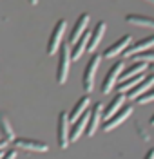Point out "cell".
Here are the masks:
<instances>
[{"label": "cell", "instance_id": "obj_1", "mask_svg": "<svg viewBox=\"0 0 154 159\" xmlns=\"http://www.w3.org/2000/svg\"><path fill=\"white\" fill-rule=\"evenodd\" d=\"M71 43L69 42H62L60 49H58V67H56V83L63 85L69 76V67H71Z\"/></svg>", "mask_w": 154, "mask_h": 159}, {"label": "cell", "instance_id": "obj_2", "mask_svg": "<svg viewBox=\"0 0 154 159\" xmlns=\"http://www.w3.org/2000/svg\"><path fill=\"white\" fill-rule=\"evenodd\" d=\"M100 61H102V54H92L87 61V65H85V70H83L82 76V87L85 90V94H89L94 89V78H96V72L100 67Z\"/></svg>", "mask_w": 154, "mask_h": 159}, {"label": "cell", "instance_id": "obj_3", "mask_svg": "<svg viewBox=\"0 0 154 159\" xmlns=\"http://www.w3.org/2000/svg\"><path fill=\"white\" fill-rule=\"evenodd\" d=\"M56 138H58V147L65 150L71 143V118L65 110L58 114V129H56Z\"/></svg>", "mask_w": 154, "mask_h": 159}, {"label": "cell", "instance_id": "obj_4", "mask_svg": "<svg viewBox=\"0 0 154 159\" xmlns=\"http://www.w3.org/2000/svg\"><path fill=\"white\" fill-rule=\"evenodd\" d=\"M123 69H125V63L123 60H118L111 65V69L107 70L105 78H103V83H102V94H109L113 89H116L118 81H120V76H122Z\"/></svg>", "mask_w": 154, "mask_h": 159}, {"label": "cell", "instance_id": "obj_5", "mask_svg": "<svg viewBox=\"0 0 154 159\" xmlns=\"http://www.w3.org/2000/svg\"><path fill=\"white\" fill-rule=\"evenodd\" d=\"M65 27H67V22L63 18H60L54 24V27H53V31H51V36H49V42H47V54H49V56H53V54L58 52V49H60V45H62L63 33H65Z\"/></svg>", "mask_w": 154, "mask_h": 159}, {"label": "cell", "instance_id": "obj_6", "mask_svg": "<svg viewBox=\"0 0 154 159\" xmlns=\"http://www.w3.org/2000/svg\"><path fill=\"white\" fill-rule=\"evenodd\" d=\"M133 110H134L133 105H125V107H122L116 114H113L109 119H103V125H102L103 132H111V130H114L118 125H122L123 121L133 114Z\"/></svg>", "mask_w": 154, "mask_h": 159}, {"label": "cell", "instance_id": "obj_7", "mask_svg": "<svg viewBox=\"0 0 154 159\" xmlns=\"http://www.w3.org/2000/svg\"><path fill=\"white\" fill-rule=\"evenodd\" d=\"M131 43H133V36H131V34H123L122 38H118L113 45H109L107 49L103 51V52H102V58H105V60L116 58V56H118V54H122V52L127 49Z\"/></svg>", "mask_w": 154, "mask_h": 159}, {"label": "cell", "instance_id": "obj_8", "mask_svg": "<svg viewBox=\"0 0 154 159\" xmlns=\"http://www.w3.org/2000/svg\"><path fill=\"white\" fill-rule=\"evenodd\" d=\"M13 145H15V148H22V150H27V152H47L49 150L47 143H42L38 139L15 138Z\"/></svg>", "mask_w": 154, "mask_h": 159}, {"label": "cell", "instance_id": "obj_9", "mask_svg": "<svg viewBox=\"0 0 154 159\" xmlns=\"http://www.w3.org/2000/svg\"><path fill=\"white\" fill-rule=\"evenodd\" d=\"M147 49H154V34L138 40L136 43H131V45L122 52V56L123 58H133L134 54H138V52H142V51H147Z\"/></svg>", "mask_w": 154, "mask_h": 159}, {"label": "cell", "instance_id": "obj_10", "mask_svg": "<svg viewBox=\"0 0 154 159\" xmlns=\"http://www.w3.org/2000/svg\"><path fill=\"white\" fill-rule=\"evenodd\" d=\"M102 118H103V105L100 103V101H96V103L92 105V109H91L89 125H87V130H85V134H87L89 138L96 134V130H98V127H100V121H102Z\"/></svg>", "mask_w": 154, "mask_h": 159}, {"label": "cell", "instance_id": "obj_11", "mask_svg": "<svg viewBox=\"0 0 154 159\" xmlns=\"http://www.w3.org/2000/svg\"><path fill=\"white\" fill-rule=\"evenodd\" d=\"M89 20H91V16H89V13H82L80 16H78V20H76V24H74V27H72L71 34H69V43H76L78 40L83 36V33L87 31V25H89Z\"/></svg>", "mask_w": 154, "mask_h": 159}, {"label": "cell", "instance_id": "obj_12", "mask_svg": "<svg viewBox=\"0 0 154 159\" xmlns=\"http://www.w3.org/2000/svg\"><path fill=\"white\" fill-rule=\"evenodd\" d=\"M152 87H154V72H151V74H147V76H145V78L134 87V89H131L129 92H127V98L131 99V101H133V99L136 101L140 96H143L145 92L151 90Z\"/></svg>", "mask_w": 154, "mask_h": 159}, {"label": "cell", "instance_id": "obj_13", "mask_svg": "<svg viewBox=\"0 0 154 159\" xmlns=\"http://www.w3.org/2000/svg\"><path fill=\"white\" fill-rule=\"evenodd\" d=\"M149 69H151V63H147V61H134V60H133V63H131L129 67L125 65V69H123L120 80L134 78V76H142V74H145Z\"/></svg>", "mask_w": 154, "mask_h": 159}, {"label": "cell", "instance_id": "obj_14", "mask_svg": "<svg viewBox=\"0 0 154 159\" xmlns=\"http://www.w3.org/2000/svg\"><path fill=\"white\" fill-rule=\"evenodd\" d=\"M105 29H107V24H105L103 20H100V22L94 25V29L91 31L89 45H87V51H89V52H94V51H96V47L100 45V42H102V38H103V34H105Z\"/></svg>", "mask_w": 154, "mask_h": 159}, {"label": "cell", "instance_id": "obj_15", "mask_svg": "<svg viewBox=\"0 0 154 159\" xmlns=\"http://www.w3.org/2000/svg\"><path fill=\"white\" fill-rule=\"evenodd\" d=\"M125 98H127V96H125V92H116V94L113 96V99L107 103V107L103 109V119H109L113 114H116L118 110L122 109Z\"/></svg>", "mask_w": 154, "mask_h": 159}, {"label": "cell", "instance_id": "obj_16", "mask_svg": "<svg viewBox=\"0 0 154 159\" xmlns=\"http://www.w3.org/2000/svg\"><path fill=\"white\" fill-rule=\"evenodd\" d=\"M89 38H91V33H83V36L76 43H72L71 47V56H72V61H76V60L82 58V54L87 51V45H89Z\"/></svg>", "mask_w": 154, "mask_h": 159}, {"label": "cell", "instance_id": "obj_17", "mask_svg": "<svg viewBox=\"0 0 154 159\" xmlns=\"http://www.w3.org/2000/svg\"><path fill=\"white\" fill-rule=\"evenodd\" d=\"M125 22L131 25H138V27H151L154 29V16H145V15H125Z\"/></svg>", "mask_w": 154, "mask_h": 159}, {"label": "cell", "instance_id": "obj_18", "mask_svg": "<svg viewBox=\"0 0 154 159\" xmlns=\"http://www.w3.org/2000/svg\"><path fill=\"white\" fill-rule=\"evenodd\" d=\"M89 103H91V96H89V94L82 96V98H80L78 101H76V105H74V107H72V110L69 112L71 123H74V121H76V119L80 118V116H82V114L85 112V110L89 109Z\"/></svg>", "mask_w": 154, "mask_h": 159}, {"label": "cell", "instance_id": "obj_19", "mask_svg": "<svg viewBox=\"0 0 154 159\" xmlns=\"http://www.w3.org/2000/svg\"><path fill=\"white\" fill-rule=\"evenodd\" d=\"M0 134H2V139H6L7 143L15 141V132H13V127H11V121L4 112H0Z\"/></svg>", "mask_w": 154, "mask_h": 159}, {"label": "cell", "instance_id": "obj_20", "mask_svg": "<svg viewBox=\"0 0 154 159\" xmlns=\"http://www.w3.org/2000/svg\"><path fill=\"white\" fill-rule=\"evenodd\" d=\"M145 78V74H142V76H134V78H127V80H120L118 81V85H116V92H129L131 89H134L142 80Z\"/></svg>", "mask_w": 154, "mask_h": 159}, {"label": "cell", "instance_id": "obj_21", "mask_svg": "<svg viewBox=\"0 0 154 159\" xmlns=\"http://www.w3.org/2000/svg\"><path fill=\"white\" fill-rule=\"evenodd\" d=\"M133 60H134V61H147V63H154V49L142 51V52L134 54Z\"/></svg>", "mask_w": 154, "mask_h": 159}, {"label": "cell", "instance_id": "obj_22", "mask_svg": "<svg viewBox=\"0 0 154 159\" xmlns=\"http://www.w3.org/2000/svg\"><path fill=\"white\" fill-rule=\"evenodd\" d=\"M151 101H154V87L151 90H147L143 96H140V98L136 99L138 105H147V103H151Z\"/></svg>", "mask_w": 154, "mask_h": 159}, {"label": "cell", "instance_id": "obj_23", "mask_svg": "<svg viewBox=\"0 0 154 159\" xmlns=\"http://www.w3.org/2000/svg\"><path fill=\"white\" fill-rule=\"evenodd\" d=\"M136 130H138V134L142 136V139H143V141H151L149 132H143V129H142V123H140V121H136Z\"/></svg>", "mask_w": 154, "mask_h": 159}, {"label": "cell", "instance_id": "obj_24", "mask_svg": "<svg viewBox=\"0 0 154 159\" xmlns=\"http://www.w3.org/2000/svg\"><path fill=\"white\" fill-rule=\"evenodd\" d=\"M15 157H16V150H6L2 159H15Z\"/></svg>", "mask_w": 154, "mask_h": 159}, {"label": "cell", "instance_id": "obj_25", "mask_svg": "<svg viewBox=\"0 0 154 159\" xmlns=\"http://www.w3.org/2000/svg\"><path fill=\"white\" fill-rule=\"evenodd\" d=\"M143 159H154V148H151L147 154H145V157Z\"/></svg>", "mask_w": 154, "mask_h": 159}, {"label": "cell", "instance_id": "obj_26", "mask_svg": "<svg viewBox=\"0 0 154 159\" xmlns=\"http://www.w3.org/2000/svg\"><path fill=\"white\" fill-rule=\"evenodd\" d=\"M6 145H7V141H6V139H2V141H0V150L6 148Z\"/></svg>", "mask_w": 154, "mask_h": 159}, {"label": "cell", "instance_id": "obj_27", "mask_svg": "<svg viewBox=\"0 0 154 159\" xmlns=\"http://www.w3.org/2000/svg\"><path fill=\"white\" fill-rule=\"evenodd\" d=\"M27 2H29L31 6H36V4H38V0H27Z\"/></svg>", "mask_w": 154, "mask_h": 159}, {"label": "cell", "instance_id": "obj_28", "mask_svg": "<svg viewBox=\"0 0 154 159\" xmlns=\"http://www.w3.org/2000/svg\"><path fill=\"white\" fill-rule=\"evenodd\" d=\"M149 123H151V125H154V114L151 116V119H149Z\"/></svg>", "mask_w": 154, "mask_h": 159}, {"label": "cell", "instance_id": "obj_29", "mask_svg": "<svg viewBox=\"0 0 154 159\" xmlns=\"http://www.w3.org/2000/svg\"><path fill=\"white\" fill-rule=\"evenodd\" d=\"M4 154H6V150H4V148H2V150H0V159H2V157H4Z\"/></svg>", "mask_w": 154, "mask_h": 159}, {"label": "cell", "instance_id": "obj_30", "mask_svg": "<svg viewBox=\"0 0 154 159\" xmlns=\"http://www.w3.org/2000/svg\"><path fill=\"white\" fill-rule=\"evenodd\" d=\"M145 2H149V4H154V0H145Z\"/></svg>", "mask_w": 154, "mask_h": 159}, {"label": "cell", "instance_id": "obj_31", "mask_svg": "<svg viewBox=\"0 0 154 159\" xmlns=\"http://www.w3.org/2000/svg\"><path fill=\"white\" fill-rule=\"evenodd\" d=\"M0 141H2V138H0Z\"/></svg>", "mask_w": 154, "mask_h": 159}]
</instances>
